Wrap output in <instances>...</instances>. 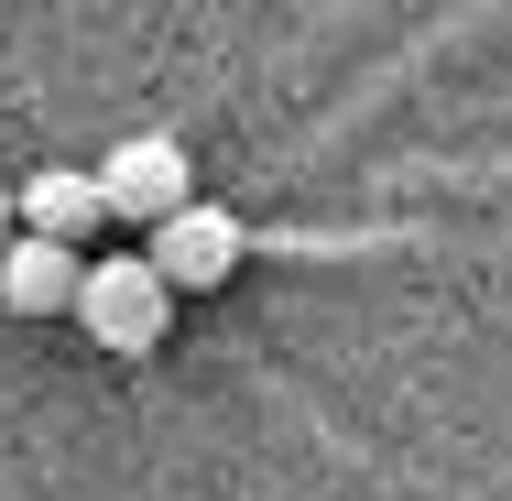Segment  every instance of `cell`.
Wrapping results in <instances>:
<instances>
[{
  "label": "cell",
  "mask_w": 512,
  "mask_h": 501,
  "mask_svg": "<svg viewBox=\"0 0 512 501\" xmlns=\"http://www.w3.org/2000/svg\"><path fill=\"white\" fill-rule=\"evenodd\" d=\"M66 316L99 338L109 360H153L164 327H175V284H164L142 251H99V262L77 273V305H66Z\"/></svg>",
  "instance_id": "1"
},
{
  "label": "cell",
  "mask_w": 512,
  "mask_h": 501,
  "mask_svg": "<svg viewBox=\"0 0 512 501\" xmlns=\"http://www.w3.org/2000/svg\"><path fill=\"white\" fill-rule=\"evenodd\" d=\"M197 197V164H186V142L175 131H131L120 153H99V207L109 218H175V207Z\"/></svg>",
  "instance_id": "2"
},
{
  "label": "cell",
  "mask_w": 512,
  "mask_h": 501,
  "mask_svg": "<svg viewBox=\"0 0 512 501\" xmlns=\"http://www.w3.org/2000/svg\"><path fill=\"white\" fill-rule=\"evenodd\" d=\"M240 251H251V240H240V218H229V207H207V197H186L175 218H153V251H142V262H153L175 295H207V284H229V273H240Z\"/></svg>",
  "instance_id": "3"
},
{
  "label": "cell",
  "mask_w": 512,
  "mask_h": 501,
  "mask_svg": "<svg viewBox=\"0 0 512 501\" xmlns=\"http://www.w3.org/2000/svg\"><path fill=\"white\" fill-rule=\"evenodd\" d=\"M77 273H88L77 240H44V229H11L0 240V305L11 316H66L77 305Z\"/></svg>",
  "instance_id": "4"
},
{
  "label": "cell",
  "mask_w": 512,
  "mask_h": 501,
  "mask_svg": "<svg viewBox=\"0 0 512 501\" xmlns=\"http://www.w3.org/2000/svg\"><path fill=\"white\" fill-rule=\"evenodd\" d=\"M11 218L44 229V240H88L109 207H99V175H88V164H44L33 186H11Z\"/></svg>",
  "instance_id": "5"
},
{
  "label": "cell",
  "mask_w": 512,
  "mask_h": 501,
  "mask_svg": "<svg viewBox=\"0 0 512 501\" xmlns=\"http://www.w3.org/2000/svg\"><path fill=\"white\" fill-rule=\"evenodd\" d=\"M11 229H22V218H11V175H0V240H11Z\"/></svg>",
  "instance_id": "6"
}]
</instances>
